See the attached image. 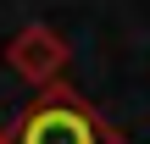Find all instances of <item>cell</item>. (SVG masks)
Wrapping results in <instances>:
<instances>
[{
    "instance_id": "7a4b0ae2",
    "label": "cell",
    "mask_w": 150,
    "mask_h": 144,
    "mask_svg": "<svg viewBox=\"0 0 150 144\" xmlns=\"http://www.w3.org/2000/svg\"><path fill=\"white\" fill-rule=\"evenodd\" d=\"M67 61H72L67 39H61L56 28H45V22H28L22 33H11V39H6V67H11L22 83H33V89L61 83Z\"/></svg>"
},
{
    "instance_id": "3957f363",
    "label": "cell",
    "mask_w": 150,
    "mask_h": 144,
    "mask_svg": "<svg viewBox=\"0 0 150 144\" xmlns=\"http://www.w3.org/2000/svg\"><path fill=\"white\" fill-rule=\"evenodd\" d=\"M0 144H11V139H6V128H0Z\"/></svg>"
},
{
    "instance_id": "6da1fadb",
    "label": "cell",
    "mask_w": 150,
    "mask_h": 144,
    "mask_svg": "<svg viewBox=\"0 0 150 144\" xmlns=\"http://www.w3.org/2000/svg\"><path fill=\"white\" fill-rule=\"evenodd\" d=\"M11 144H122V133L72 89L45 83V94L6 128Z\"/></svg>"
}]
</instances>
